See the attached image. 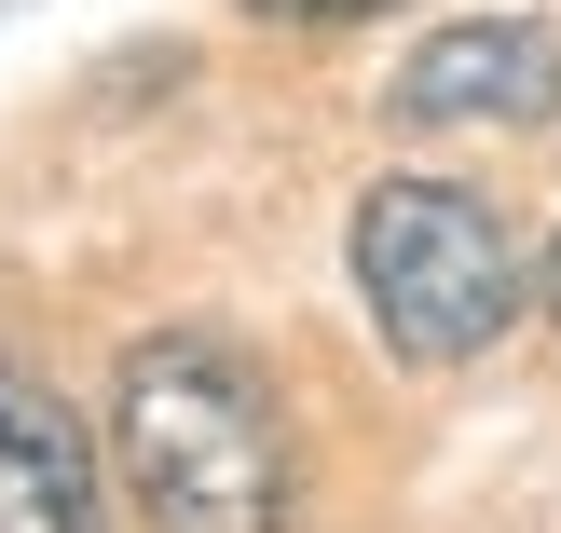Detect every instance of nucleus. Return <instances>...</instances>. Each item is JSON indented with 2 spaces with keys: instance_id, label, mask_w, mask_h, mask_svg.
<instances>
[{
  "instance_id": "1",
  "label": "nucleus",
  "mask_w": 561,
  "mask_h": 533,
  "mask_svg": "<svg viewBox=\"0 0 561 533\" xmlns=\"http://www.w3.org/2000/svg\"><path fill=\"white\" fill-rule=\"evenodd\" d=\"M110 479L151 533H288V410L233 328H151L110 383Z\"/></svg>"
},
{
  "instance_id": "2",
  "label": "nucleus",
  "mask_w": 561,
  "mask_h": 533,
  "mask_svg": "<svg viewBox=\"0 0 561 533\" xmlns=\"http://www.w3.org/2000/svg\"><path fill=\"white\" fill-rule=\"evenodd\" d=\"M356 301L411 370H466L520 315V233L466 178H370L356 192Z\"/></svg>"
},
{
  "instance_id": "3",
  "label": "nucleus",
  "mask_w": 561,
  "mask_h": 533,
  "mask_svg": "<svg viewBox=\"0 0 561 533\" xmlns=\"http://www.w3.org/2000/svg\"><path fill=\"white\" fill-rule=\"evenodd\" d=\"M383 124L411 137H453V124H561V42L535 14H466V27H425L383 82Z\"/></svg>"
},
{
  "instance_id": "4",
  "label": "nucleus",
  "mask_w": 561,
  "mask_h": 533,
  "mask_svg": "<svg viewBox=\"0 0 561 533\" xmlns=\"http://www.w3.org/2000/svg\"><path fill=\"white\" fill-rule=\"evenodd\" d=\"M0 533H110V452L27 356H0Z\"/></svg>"
},
{
  "instance_id": "5",
  "label": "nucleus",
  "mask_w": 561,
  "mask_h": 533,
  "mask_svg": "<svg viewBox=\"0 0 561 533\" xmlns=\"http://www.w3.org/2000/svg\"><path fill=\"white\" fill-rule=\"evenodd\" d=\"M261 27H370V14H411V0H233Z\"/></svg>"
},
{
  "instance_id": "6",
  "label": "nucleus",
  "mask_w": 561,
  "mask_h": 533,
  "mask_svg": "<svg viewBox=\"0 0 561 533\" xmlns=\"http://www.w3.org/2000/svg\"><path fill=\"white\" fill-rule=\"evenodd\" d=\"M535 288H548V328H561V233H548V274H535Z\"/></svg>"
}]
</instances>
